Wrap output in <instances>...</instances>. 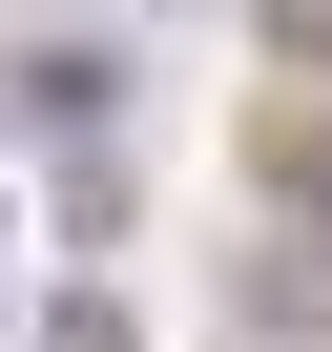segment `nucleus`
Wrapping results in <instances>:
<instances>
[{
    "mask_svg": "<svg viewBox=\"0 0 332 352\" xmlns=\"http://www.w3.org/2000/svg\"><path fill=\"white\" fill-rule=\"evenodd\" d=\"M104 83H125V63H83V42H42L21 83H0V104H21V124H104Z\"/></svg>",
    "mask_w": 332,
    "mask_h": 352,
    "instance_id": "nucleus-2",
    "label": "nucleus"
},
{
    "mask_svg": "<svg viewBox=\"0 0 332 352\" xmlns=\"http://www.w3.org/2000/svg\"><path fill=\"white\" fill-rule=\"evenodd\" d=\"M229 331H249V352H332V228H249Z\"/></svg>",
    "mask_w": 332,
    "mask_h": 352,
    "instance_id": "nucleus-1",
    "label": "nucleus"
},
{
    "mask_svg": "<svg viewBox=\"0 0 332 352\" xmlns=\"http://www.w3.org/2000/svg\"><path fill=\"white\" fill-rule=\"evenodd\" d=\"M249 42H270V63H311V83H332V0H249Z\"/></svg>",
    "mask_w": 332,
    "mask_h": 352,
    "instance_id": "nucleus-4",
    "label": "nucleus"
},
{
    "mask_svg": "<svg viewBox=\"0 0 332 352\" xmlns=\"http://www.w3.org/2000/svg\"><path fill=\"white\" fill-rule=\"evenodd\" d=\"M229 352H249V331H229Z\"/></svg>",
    "mask_w": 332,
    "mask_h": 352,
    "instance_id": "nucleus-5",
    "label": "nucleus"
},
{
    "mask_svg": "<svg viewBox=\"0 0 332 352\" xmlns=\"http://www.w3.org/2000/svg\"><path fill=\"white\" fill-rule=\"evenodd\" d=\"M21 352H145V331H125V290H63V311L21 331Z\"/></svg>",
    "mask_w": 332,
    "mask_h": 352,
    "instance_id": "nucleus-3",
    "label": "nucleus"
}]
</instances>
